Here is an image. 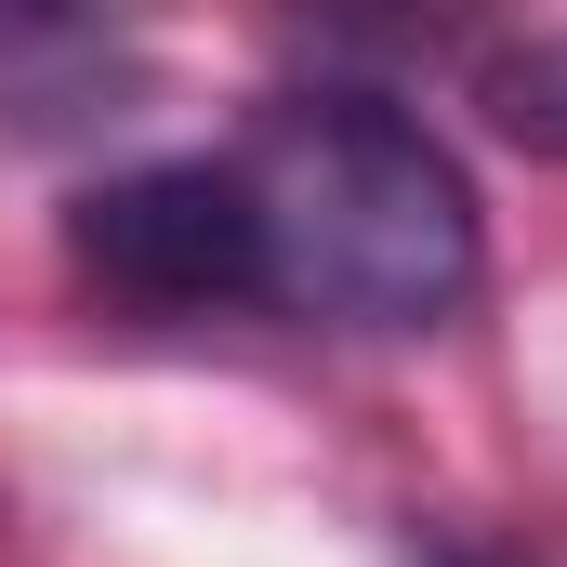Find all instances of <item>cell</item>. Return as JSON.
Instances as JSON below:
<instances>
[{"label":"cell","mask_w":567,"mask_h":567,"mask_svg":"<svg viewBox=\"0 0 567 567\" xmlns=\"http://www.w3.org/2000/svg\"><path fill=\"white\" fill-rule=\"evenodd\" d=\"M488 120L528 145V158H567V40H528L488 66Z\"/></svg>","instance_id":"3957f363"},{"label":"cell","mask_w":567,"mask_h":567,"mask_svg":"<svg viewBox=\"0 0 567 567\" xmlns=\"http://www.w3.org/2000/svg\"><path fill=\"white\" fill-rule=\"evenodd\" d=\"M238 198H251V251H265V303L317 317V330H449L475 278H488V225L462 158L383 106V93H278L251 133L225 145Z\"/></svg>","instance_id":"6da1fadb"},{"label":"cell","mask_w":567,"mask_h":567,"mask_svg":"<svg viewBox=\"0 0 567 567\" xmlns=\"http://www.w3.org/2000/svg\"><path fill=\"white\" fill-rule=\"evenodd\" d=\"M66 251L80 278L133 317H238L265 303V251H251V198L225 158H145L106 172L80 212H66Z\"/></svg>","instance_id":"7a4b0ae2"}]
</instances>
